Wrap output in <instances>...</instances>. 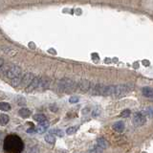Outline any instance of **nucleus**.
Listing matches in <instances>:
<instances>
[{"mask_svg":"<svg viewBox=\"0 0 153 153\" xmlns=\"http://www.w3.org/2000/svg\"><path fill=\"white\" fill-rule=\"evenodd\" d=\"M3 148L8 153H20L24 149V143L19 136L11 134L4 139Z\"/></svg>","mask_w":153,"mask_h":153,"instance_id":"1","label":"nucleus"},{"mask_svg":"<svg viewBox=\"0 0 153 153\" xmlns=\"http://www.w3.org/2000/svg\"><path fill=\"white\" fill-rule=\"evenodd\" d=\"M58 86H59V88L61 89V91H64L66 93H70V92L75 91L78 85H76V83H74L72 80H69V79H64V80L59 81Z\"/></svg>","mask_w":153,"mask_h":153,"instance_id":"2","label":"nucleus"},{"mask_svg":"<svg viewBox=\"0 0 153 153\" xmlns=\"http://www.w3.org/2000/svg\"><path fill=\"white\" fill-rule=\"evenodd\" d=\"M132 89H133V86H129V84H119V85H115L114 96H116V97H121V96L127 94Z\"/></svg>","mask_w":153,"mask_h":153,"instance_id":"3","label":"nucleus"},{"mask_svg":"<svg viewBox=\"0 0 153 153\" xmlns=\"http://www.w3.org/2000/svg\"><path fill=\"white\" fill-rule=\"evenodd\" d=\"M21 74V68L16 65H13L11 67H8V69L6 71V76L10 80H13V79L17 78L20 76Z\"/></svg>","mask_w":153,"mask_h":153,"instance_id":"4","label":"nucleus"},{"mask_svg":"<svg viewBox=\"0 0 153 153\" xmlns=\"http://www.w3.org/2000/svg\"><path fill=\"white\" fill-rule=\"evenodd\" d=\"M132 121H133V123L137 126L144 125V124L146 123V115L143 114L142 112H136L134 113V115H133V117H132Z\"/></svg>","mask_w":153,"mask_h":153,"instance_id":"5","label":"nucleus"},{"mask_svg":"<svg viewBox=\"0 0 153 153\" xmlns=\"http://www.w3.org/2000/svg\"><path fill=\"white\" fill-rule=\"evenodd\" d=\"M34 79H35V76H34L33 74H31V73L25 74V75L23 76V78H22V80H21L20 85H24V86L30 85V84L32 83V81H34Z\"/></svg>","mask_w":153,"mask_h":153,"instance_id":"6","label":"nucleus"},{"mask_svg":"<svg viewBox=\"0 0 153 153\" xmlns=\"http://www.w3.org/2000/svg\"><path fill=\"white\" fill-rule=\"evenodd\" d=\"M78 86H79V88L81 90V91L87 92V91H89L90 88H91V83H90L89 81H87V80H83V81H81L80 83H79Z\"/></svg>","mask_w":153,"mask_h":153,"instance_id":"7","label":"nucleus"},{"mask_svg":"<svg viewBox=\"0 0 153 153\" xmlns=\"http://www.w3.org/2000/svg\"><path fill=\"white\" fill-rule=\"evenodd\" d=\"M40 80L41 78H35L34 81H32V83L30 85L27 86V91H33L35 89H38L39 83H40Z\"/></svg>","mask_w":153,"mask_h":153,"instance_id":"8","label":"nucleus"},{"mask_svg":"<svg viewBox=\"0 0 153 153\" xmlns=\"http://www.w3.org/2000/svg\"><path fill=\"white\" fill-rule=\"evenodd\" d=\"M49 125H50V123H49V121H48L47 120L42 121V123H39L38 126L36 128V131L38 133H43V132L46 131V129L49 127Z\"/></svg>","mask_w":153,"mask_h":153,"instance_id":"9","label":"nucleus"},{"mask_svg":"<svg viewBox=\"0 0 153 153\" xmlns=\"http://www.w3.org/2000/svg\"><path fill=\"white\" fill-rule=\"evenodd\" d=\"M113 129L115 130V131H117L119 133L123 132L124 130V123L123 121H116V123L113 124Z\"/></svg>","mask_w":153,"mask_h":153,"instance_id":"10","label":"nucleus"},{"mask_svg":"<svg viewBox=\"0 0 153 153\" xmlns=\"http://www.w3.org/2000/svg\"><path fill=\"white\" fill-rule=\"evenodd\" d=\"M18 115L22 118H28V117H30L31 111L28 108H26V107H22V108L19 109Z\"/></svg>","mask_w":153,"mask_h":153,"instance_id":"11","label":"nucleus"},{"mask_svg":"<svg viewBox=\"0 0 153 153\" xmlns=\"http://www.w3.org/2000/svg\"><path fill=\"white\" fill-rule=\"evenodd\" d=\"M142 93H143L144 97H147V98L153 97V89L150 88V87H144L142 89Z\"/></svg>","mask_w":153,"mask_h":153,"instance_id":"12","label":"nucleus"},{"mask_svg":"<svg viewBox=\"0 0 153 153\" xmlns=\"http://www.w3.org/2000/svg\"><path fill=\"white\" fill-rule=\"evenodd\" d=\"M44 140H45V142H47V143L50 144H54L56 143V137L54 136L53 133H50V134L45 135Z\"/></svg>","mask_w":153,"mask_h":153,"instance_id":"13","label":"nucleus"},{"mask_svg":"<svg viewBox=\"0 0 153 153\" xmlns=\"http://www.w3.org/2000/svg\"><path fill=\"white\" fill-rule=\"evenodd\" d=\"M97 144L101 148H107L108 147V143L103 138H99L97 140Z\"/></svg>","mask_w":153,"mask_h":153,"instance_id":"14","label":"nucleus"},{"mask_svg":"<svg viewBox=\"0 0 153 153\" xmlns=\"http://www.w3.org/2000/svg\"><path fill=\"white\" fill-rule=\"evenodd\" d=\"M0 120H1V125H6V124L9 123L10 118H9V116L6 114H1L0 115Z\"/></svg>","mask_w":153,"mask_h":153,"instance_id":"15","label":"nucleus"},{"mask_svg":"<svg viewBox=\"0 0 153 153\" xmlns=\"http://www.w3.org/2000/svg\"><path fill=\"white\" fill-rule=\"evenodd\" d=\"M34 120L36 121L38 123H42V121H46V117L43 114H36L34 115Z\"/></svg>","mask_w":153,"mask_h":153,"instance_id":"16","label":"nucleus"},{"mask_svg":"<svg viewBox=\"0 0 153 153\" xmlns=\"http://www.w3.org/2000/svg\"><path fill=\"white\" fill-rule=\"evenodd\" d=\"M11 108H12V106H11L10 103H3V101L0 103V109H1L2 111H9V110H11Z\"/></svg>","mask_w":153,"mask_h":153,"instance_id":"17","label":"nucleus"},{"mask_svg":"<svg viewBox=\"0 0 153 153\" xmlns=\"http://www.w3.org/2000/svg\"><path fill=\"white\" fill-rule=\"evenodd\" d=\"M50 133H53L54 135H56V136H58V137H63L64 136V132L60 129H53V130H51Z\"/></svg>","mask_w":153,"mask_h":153,"instance_id":"18","label":"nucleus"},{"mask_svg":"<svg viewBox=\"0 0 153 153\" xmlns=\"http://www.w3.org/2000/svg\"><path fill=\"white\" fill-rule=\"evenodd\" d=\"M76 127L75 126H71V127H68V128L66 129V134L67 135H73L75 134V133L76 132Z\"/></svg>","mask_w":153,"mask_h":153,"instance_id":"19","label":"nucleus"},{"mask_svg":"<svg viewBox=\"0 0 153 153\" xmlns=\"http://www.w3.org/2000/svg\"><path fill=\"white\" fill-rule=\"evenodd\" d=\"M130 114H131L130 110L129 109H125V110H123V111L121 113V117L127 118V117H130Z\"/></svg>","mask_w":153,"mask_h":153,"instance_id":"20","label":"nucleus"},{"mask_svg":"<svg viewBox=\"0 0 153 153\" xmlns=\"http://www.w3.org/2000/svg\"><path fill=\"white\" fill-rule=\"evenodd\" d=\"M69 103H79V98L78 97H71L70 100H69Z\"/></svg>","mask_w":153,"mask_h":153,"instance_id":"21","label":"nucleus"},{"mask_svg":"<svg viewBox=\"0 0 153 153\" xmlns=\"http://www.w3.org/2000/svg\"><path fill=\"white\" fill-rule=\"evenodd\" d=\"M147 114L153 117V107H148V109H147Z\"/></svg>","mask_w":153,"mask_h":153,"instance_id":"22","label":"nucleus"},{"mask_svg":"<svg viewBox=\"0 0 153 153\" xmlns=\"http://www.w3.org/2000/svg\"><path fill=\"white\" fill-rule=\"evenodd\" d=\"M149 60H147V59H144V60H143V65L144 66H149Z\"/></svg>","mask_w":153,"mask_h":153,"instance_id":"23","label":"nucleus"},{"mask_svg":"<svg viewBox=\"0 0 153 153\" xmlns=\"http://www.w3.org/2000/svg\"><path fill=\"white\" fill-rule=\"evenodd\" d=\"M35 130H36V129H35V127H32V128H28L27 129V132L28 133H33Z\"/></svg>","mask_w":153,"mask_h":153,"instance_id":"24","label":"nucleus"},{"mask_svg":"<svg viewBox=\"0 0 153 153\" xmlns=\"http://www.w3.org/2000/svg\"><path fill=\"white\" fill-rule=\"evenodd\" d=\"M48 52H49V53H53V54H55V55H56V52L55 50H53V49H50L49 51H48Z\"/></svg>","mask_w":153,"mask_h":153,"instance_id":"25","label":"nucleus"},{"mask_svg":"<svg viewBox=\"0 0 153 153\" xmlns=\"http://www.w3.org/2000/svg\"><path fill=\"white\" fill-rule=\"evenodd\" d=\"M29 46H30V48H33V49H35V47H34L35 45H34V43H31V42H30V43H29Z\"/></svg>","mask_w":153,"mask_h":153,"instance_id":"26","label":"nucleus"}]
</instances>
